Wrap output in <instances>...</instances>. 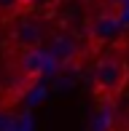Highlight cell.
I'll return each instance as SVG.
<instances>
[{
  "label": "cell",
  "mask_w": 129,
  "mask_h": 131,
  "mask_svg": "<svg viewBox=\"0 0 129 131\" xmlns=\"http://www.w3.org/2000/svg\"><path fill=\"white\" fill-rule=\"evenodd\" d=\"M129 83V67L121 59H105L99 62L97 75H94V96L102 107L116 102V96H121V91Z\"/></svg>",
  "instance_id": "1"
},
{
  "label": "cell",
  "mask_w": 129,
  "mask_h": 131,
  "mask_svg": "<svg viewBox=\"0 0 129 131\" xmlns=\"http://www.w3.org/2000/svg\"><path fill=\"white\" fill-rule=\"evenodd\" d=\"M51 64H54V56H51L49 51H40V48H27L19 56V70H22V75H27L30 80H35L38 75H43L46 70H51Z\"/></svg>",
  "instance_id": "2"
},
{
  "label": "cell",
  "mask_w": 129,
  "mask_h": 131,
  "mask_svg": "<svg viewBox=\"0 0 129 131\" xmlns=\"http://www.w3.org/2000/svg\"><path fill=\"white\" fill-rule=\"evenodd\" d=\"M14 40L19 46H27V48H38V43H40V27L35 24V21H30V19L19 21V24H16V32H14Z\"/></svg>",
  "instance_id": "3"
},
{
  "label": "cell",
  "mask_w": 129,
  "mask_h": 131,
  "mask_svg": "<svg viewBox=\"0 0 129 131\" xmlns=\"http://www.w3.org/2000/svg\"><path fill=\"white\" fill-rule=\"evenodd\" d=\"M51 56L54 59H59V62H67V59H73L75 53H78V48H75V43L73 40H67V38H57L54 43H51Z\"/></svg>",
  "instance_id": "4"
},
{
  "label": "cell",
  "mask_w": 129,
  "mask_h": 131,
  "mask_svg": "<svg viewBox=\"0 0 129 131\" xmlns=\"http://www.w3.org/2000/svg\"><path fill=\"white\" fill-rule=\"evenodd\" d=\"M116 24H118V19H113V16H99L94 21V32L99 38H108V35L116 32Z\"/></svg>",
  "instance_id": "5"
},
{
  "label": "cell",
  "mask_w": 129,
  "mask_h": 131,
  "mask_svg": "<svg viewBox=\"0 0 129 131\" xmlns=\"http://www.w3.org/2000/svg\"><path fill=\"white\" fill-rule=\"evenodd\" d=\"M27 0H0V14L3 16H14L19 14V5H24Z\"/></svg>",
  "instance_id": "6"
},
{
  "label": "cell",
  "mask_w": 129,
  "mask_h": 131,
  "mask_svg": "<svg viewBox=\"0 0 129 131\" xmlns=\"http://www.w3.org/2000/svg\"><path fill=\"white\" fill-rule=\"evenodd\" d=\"M110 3H121V0H110Z\"/></svg>",
  "instance_id": "7"
}]
</instances>
